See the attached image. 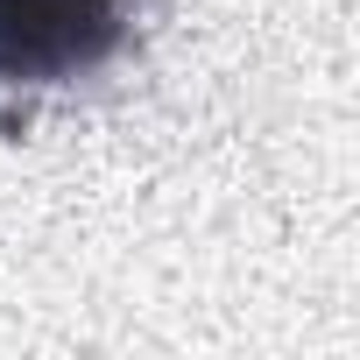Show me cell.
I'll return each mask as SVG.
<instances>
[{
  "label": "cell",
  "mask_w": 360,
  "mask_h": 360,
  "mask_svg": "<svg viewBox=\"0 0 360 360\" xmlns=\"http://www.w3.org/2000/svg\"><path fill=\"white\" fill-rule=\"evenodd\" d=\"M127 29V0H0V120L106 71Z\"/></svg>",
  "instance_id": "cell-1"
}]
</instances>
